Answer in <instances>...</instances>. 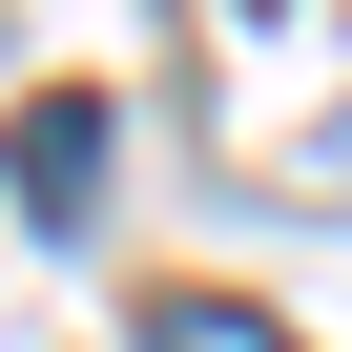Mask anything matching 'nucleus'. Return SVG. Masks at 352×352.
<instances>
[{
  "instance_id": "obj_2",
  "label": "nucleus",
  "mask_w": 352,
  "mask_h": 352,
  "mask_svg": "<svg viewBox=\"0 0 352 352\" xmlns=\"http://www.w3.org/2000/svg\"><path fill=\"white\" fill-rule=\"evenodd\" d=\"M145 352H290V331L228 311V290H145Z\"/></svg>"
},
{
  "instance_id": "obj_1",
  "label": "nucleus",
  "mask_w": 352,
  "mask_h": 352,
  "mask_svg": "<svg viewBox=\"0 0 352 352\" xmlns=\"http://www.w3.org/2000/svg\"><path fill=\"white\" fill-rule=\"evenodd\" d=\"M104 83H42L21 104V145H0V187H21V228H104Z\"/></svg>"
}]
</instances>
